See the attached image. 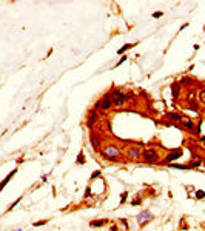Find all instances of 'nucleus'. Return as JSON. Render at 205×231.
Listing matches in <instances>:
<instances>
[{
    "label": "nucleus",
    "mask_w": 205,
    "mask_h": 231,
    "mask_svg": "<svg viewBox=\"0 0 205 231\" xmlns=\"http://www.w3.org/2000/svg\"><path fill=\"white\" fill-rule=\"evenodd\" d=\"M106 224V220H91L90 222V227H93V228H99V227H103Z\"/></svg>",
    "instance_id": "12"
},
{
    "label": "nucleus",
    "mask_w": 205,
    "mask_h": 231,
    "mask_svg": "<svg viewBox=\"0 0 205 231\" xmlns=\"http://www.w3.org/2000/svg\"><path fill=\"white\" fill-rule=\"evenodd\" d=\"M127 156L131 159V160H136V159L142 157V151H140L137 146H130L128 151H127Z\"/></svg>",
    "instance_id": "7"
},
{
    "label": "nucleus",
    "mask_w": 205,
    "mask_h": 231,
    "mask_svg": "<svg viewBox=\"0 0 205 231\" xmlns=\"http://www.w3.org/2000/svg\"><path fill=\"white\" fill-rule=\"evenodd\" d=\"M162 15H164V13H160V11L153 13V17H154V19H159V17H162Z\"/></svg>",
    "instance_id": "25"
},
{
    "label": "nucleus",
    "mask_w": 205,
    "mask_h": 231,
    "mask_svg": "<svg viewBox=\"0 0 205 231\" xmlns=\"http://www.w3.org/2000/svg\"><path fill=\"white\" fill-rule=\"evenodd\" d=\"M133 46H134V45H133V43H127V45H123L120 49H117V54H119V56H122L123 52H125V51H128V49H131Z\"/></svg>",
    "instance_id": "15"
},
{
    "label": "nucleus",
    "mask_w": 205,
    "mask_h": 231,
    "mask_svg": "<svg viewBox=\"0 0 205 231\" xmlns=\"http://www.w3.org/2000/svg\"><path fill=\"white\" fill-rule=\"evenodd\" d=\"M188 106H190V110H191V111H196V113L199 111V103L196 102L194 99H190V102H188Z\"/></svg>",
    "instance_id": "11"
},
{
    "label": "nucleus",
    "mask_w": 205,
    "mask_h": 231,
    "mask_svg": "<svg viewBox=\"0 0 205 231\" xmlns=\"http://www.w3.org/2000/svg\"><path fill=\"white\" fill-rule=\"evenodd\" d=\"M171 94H173V99H177L181 94V82H174L171 83Z\"/></svg>",
    "instance_id": "8"
},
{
    "label": "nucleus",
    "mask_w": 205,
    "mask_h": 231,
    "mask_svg": "<svg viewBox=\"0 0 205 231\" xmlns=\"http://www.w3.org/2000/svg\"><path fill=\"white\" fill-rule=\"evenodd\" d=\"M48 220H42V222H37V224H34V227H42V225H45Z\"/></svg>",
    "instance_id": "28"
},
{
    "label": "nucleus",
    "mask_w": 205,
    "mask_h": 231,
    "mask_svg": "<svg viewBox=\"0 0 205 231\" xmlns=\"http://www.w3.org/2000/svg\"><path fill=\"white\" fill-rule=\"evenodd\" d=\"M111 106H113V100H111L110 93H108V94H105V96L102 97V100H99V102L96 103L94 108H96V110H99V108H100V110H103V111H108Z\"/></svg>",
    "instance_id": "4"
},
{
    "label": "nucleus",
    "mask_w": 205,
    "mask_h": 231,
    "mask_svg": "<svg viewBox=\"0 0 205 231\" xmlns=\"http://www.w3.org/2000/svg\"><path fill=\"white\" fill-rule=\"evenodd\" d=\"M110 97L113 100V105H116V106H122L123 103L127 102V96L123 94L120 90H113L110 93Z\"/></svg>",
    "instance_id": "3"
},
{
    "label": "nucleus",
    "mask_w": 205,
    "mask_h": 231,
    "mask_svg": "<svg viewBox=\"0 0 205 231\" xmlns=\"http://www.w3.org/2000/svg\"><path fill=\"white\" fill-rule=\"evenodd\" d=\"M127 197H128V193H127V191H123V193H122V196H120V203H125V202H127Z\"/></svg>",
    "instance_id": "22"
},
{
    "label": "nucleus",
    "mask_w": 205,
    "mask_h": 231,
    "mask_svg": "<svg viewBox=\"0 0 205 231\" xmlns=\"http://www.w3.org/2000/svg\"><path fill=\"white\" fill-rule=\"evenodd\" d=\"M182 123H184V127L187 129H193L194 128V122L191 119H185V120H182Z\"/></svg>",
    "instance_id": "14"
},
{
    "label": "nucleus",
    "mask_w": 205,
    "mask_h": 231,
    "mask_svg": "<svg viewBox=\"0 0 205 231\" xmlns=\"http://www.w3.org/2000/svg\"><path fill=\"white\" fill-rule=\"evenodd\" d=\"M91 142H93V146H94V149H97L100 146V142H99V139L96 140V136H91Z\"/></svg>",
    "instance_id": "18"
},
{
    "label": "nucleus",
    "mask_w": 205,
    "mask_h": 231,
    "mask_svg": "<svg viewBox=\"0 0 205 231\" xmlns=\"http://www.w3.org/2000/svg\"><path fill=\"white\" fill-rule=\"evenodd\" d=\"M127 59H128L127 56H122V59L117 62V63H116V66H119V65H122V63H123V62H127Z\"/></svg>",
    "instance_id": "24"
},
{
    "label": "nucleus",
    "mask_w": 205,
    "mask_h": 231,
    "mask_svg": "<svg viewBox=\"0 0 205 231\" xmlns=\"http://www.w3.org/2000/svg\"><path fill=\"white\" fill-rule=\"evenodd\" d=\"M167 117L170 119V120H173V122H182L184 120V117H182L181 114H177V113H168Z\"/></svg>",
    "instance_id": "10"
},
{
    "label": "nucleus",
    "mask_w": 205,
    "mask_h": 231,
    "mask_svg": "<svg viewBox=\"0 0 205 231\" xmlns=\"http://www.w3.org/2000/svg\"><path fill=\"white\" fill-rule=\"evenodd\" d=\"M199 165H201V160H199V156H196V159H194V160H193V162H191V163H190L188 166H190V170H191V168H198Z\"/></svg>",
    "instance_id": "16"
},
{
    "label": "nucleus",
    "mask_w": 205,
    "mask_h": 231,
    "mask_svg": "<svg viewBox=\"0 0 205 231\" xmlns=\"http://www.w3.org/2000/svg\"><path fill=\"white\" fill-rule=\"evenodd\" d=\"M193 82H194V80H193L191 77H182V79H181V85H185V86H191Z\"/></svg>",
    "instance_id": "13"
},
{
    "label": "nucleus",
    "mask_w": 205,
    "mask_h": 231,
    "mask_svg": "<svg viewBox=\"0 0 205 231\" xmlns=\"http://www.w3.org/2000/svg\"><path fill=\"white\" fill-rule=\"evenodd\" d=\"M15 173H17V171H15V170H14V171H13V173H11V174H8V177H6V179H5V180H3V182H2V186H5V185H6V183H8V180H10V179H11V177H13V176H14V174H15Z\"/></svg>",
    "instance_id": "21"
},
{
    "label": "nucleus",
    "mask_w": 205,
    "mask_h": 231,
    "mask_svg": "<svg viewBox=\"0 0 205 231\" xmlns=\"http://www.w3.org/2000/svg\"><path fill=\"white\" fill-rule=\"evenodd\" d=\"M142 157H144V160L147 163H156L159 160V153L153 148H147L142 151Z\"/></svg>",
    "instance_id": "2"
},
{
    "label": "nucleus",
    "mask_w": 205,
    "mask_h": 231,
    "mask_svg": "<svg viewBox=\"0 0 205 231\" xmlns=\"http://www.w3.org/2000/svg\"><path fill=\"white\" fill-rule=\"evenodd\" d=\"M140 202H142L140 199H133V202H131V203H133V207H134V205H140Z\"/></svg>",
    "instance_id": "26"
},
{
    "label": "nucleus",
    "mask_w": 205,
    "mask_h": 231,
    "mask_svg": "<svg viewBox=\"0 0 205 231\" xmlns=\"http://www.w3.org/2000/svg\"><path fill=\"white\" fill-rule=\"evenodd\" d=\"M199 100H201L202 103H205V90H202V91L199 93Z\"/></svg>",
    "instance_id": "23"
},
{
    "label": "nucleus",
    "mask_w": 205,
    "mask_h": 231,
    "mask_svg": "<svg viewBox=\"0 0 205 231\" xmlns=\"http://www.w3.org/2000/svg\"><path fill=\"white\" fill-rule=\"evenodd\" d=\"M99 176H100V171H94L91 174V179H96V177H99Z\"/></svg>",
    "instance_id": "27"
},
{
    "label": "nucleus",
    "mask_w": 205,
    "mask_h": 231,
    "mask_svg": "<svg viewBox=\"0 0 205 231\" xmlns=\"http://www.w3.org/2000/svg\"><path fill=\"white\" fill-rule=\"evenodd\" d=\"M204 165H205V160H204Z\"/></svg>",
    "instance_id": "29"
},
{
    "label": "nucleus",
    "mask_w": 205,
    "mask_h": 231,
    "mask_svg": "<svg viewBox=\"0 0 205 231\" xmlns=\"http://www.w3.org/2000/svg\"><path fill=\"white\" fill-rule=\"evenodd\" d=\"M97 119H99V117H97V110L94 108V110L90 113V119H88V127H93L94 123L97 122Z\"/></svg>",
    "instance_id": "9"
},
{
    "label": "nucleus",
    "mask_w": 205,
    "mask_h": 231,
    "mask_svg": "<svg viewBox=\"0 0 205 231\" xmlns=\"http://www.w3.org/2000/svg\"><path fill=\"white\" fill-rule=\"evenodd\" d=\"M85 159H83V153H79V159H77V165H83Z\"/></svg>",
    "instance_id": "20"
},
{
    "label": "nucleus",
    "mask_w": 205,
    "mask_h": 231,
    "mask_svg": "<svg viewBox=\"0 0 205 231\" xmlns=\"http://www.w3.org/2000/svg\"><path fill=\"white\" fill-rule=\"evenodd\" d=\"M171 168H177V170H190L188 165H177V163H170Z\"/></svg>",
    "instance_id": "17"
},
{
    "label": "nucleus",
    "mask_w": 205,
    "mask_h": 231,
    "mask_svg": "<svg viewBox=\"0 0 205 231\" xmlns=\"http://www.w3.org/2000/svg\"><path fill=\"white\" fill-rule=\"evenodd\" d=\"M179 157H182V151L181 149H176V151H171L165 156V163H171L174 160H177Z\"/></svg>",
    "instance_id": "6"
},
{
    "label": "nucleus",
    "mask_w": 205,
    "mask_h": 231,
    "mask_svg": "<svg viewBox=\"0 0 205 231\" xmlns=\"http://www.w3.org/2000/svg\"><path fill=\"white\" fill-rule=\"evenodd\" d=\"M102 156L108 160H117V157L120 156V151L117 146L114 145H106L103 149H102Z\"/></svg>",
    "instance_id": "1"
},
{
    "label": "nucleus",
    "mask_w": 205,
    "mask_h": 231,
    "mask_svg": "<svg viewBox=\"0 0 205 231\" xmlns=\"http://www.w3.org/2000/svg\"><path fill=\"white\" fill-rule=\"evenodd\" d=\"M151 219H153V216H151L150 211H142L140 214L137 216V224H139L140 227H144L145 222H150Z\"/></svg>",
    "instance_id": "5"
},
{
    "label": "nucleus",
    "mask_w": 205,
    "mask_h": 231,
    "mask_svg": "<svg viewBox=\"0 0 205 231\" xmlns=\"http://www.w3.org/2000/svg\"><path fill=\"white\" fill-rule=\"evenodd\" d=\"M194 196H196V199H204V197H205V193H204L202 190H198Z\"/></svg>",
    "instance_id": "19"
}]
</instances>
